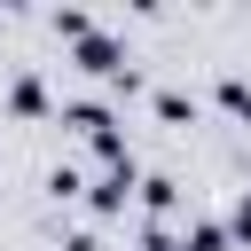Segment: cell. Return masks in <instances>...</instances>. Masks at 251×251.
Listing matches in <instances>:
<instances>
[{
	"mask_svg": "<svg viewBox=\"0 0 251 251\" xmlns=\"http://www.w3.org/2000/svg\"><path fill=\"white\" fill-rule=\"evenodd\" d=\"M133 196H141V165H118V173H102V180L86 188V204H94L102 220H118V212H126Z\"/></svg>",
	"mask_w": 251,
	"mask_h": 251,
	"instance_id": "6da1fadb",
	"label": "cell"
},
{
	"mask_svg": "<svg viewBox=\"0 0 251 251\" xmlns=\"http://www.w3.org/2000/svg\"><path fill=\"white\" fill-rule=\"evenodd\" d=\"M8 110H16V118H47V86H39V71H16V78H8Z\"/></svg>",
	"mask_w": 251,
	"mask_h": 251,
	"instance_id": "7a4b0ae2",
	"label": "cell"
},
{
	"mask_svg": "<svg viewBox=\"0 0 251 251\" xmlns=\"http://www.w3.org/2000/svg\"><path fill=\"white\" fill-rule=\"evenodd\" d=\"M212 94H220V110H227V118H243V126H251V78H243V71H220V86H212Z\"/></svg>",
	"mask_w": 251,
	"mask_h": 251,
	"instance_id": "3957f363",
	"label": "cell"
},
{
	"mask_svg": "<svg viewBox=\"0 0 251 251\" xmlns=\"http://www.w3.org/2000/svg\"><path fill=\"white\" fill-rule=\"evenodd\" d=\"M180 204V180L173 173H141V212H173Z\"/></svg>",
	"mask_w": 251,
	"mask_h": 251,
	"instance_id": "277c9868",
	"label": "cell"
},
{
	"mask_svg": "<svg viewBox=\"0 0 251 251\" xmlns=\"http://www.w3.org/2000/svg\"><path fill=\"white\" fill-rule=\"evenodd\" d=\"M157 118H165V126H188V118H196V94H180V86H157Z\"/></svg>",
	"mask_w": 251,
	"mask_h": 251,
	"instance_id": "5b68a950",
	"label": "cell"
},
{
	"mask_svg": "<svg viewBox=\"0 0 251 251\" xmlns=\"http://www.w3.org/2000/svg\"><path fill=\"white\" fill-rule=\"evenodd\" d=\"M180 251H227V227H220V220H188Z\"/></svg>",
	"mask_w": 251,
	"mask_h": 251,
	"instance_id": "8992f818",
	"label": "cell"
},
{
	"mask_svg": "<svg viewBox=\"0 0 251 251\" xmlns=\"http://www.w3.org/2000/svg\"><path fill=\"white\" fill-rule=\"evenodd\" d=\"M78 188H86V180H78V165H47V196H63V204H71Z\"/></svg>",
	"mask_w": 251,
	"mask_h": 251,
	"instance_id": "52a82bcc",
	"label": "cell"
},
{
	"mask_svg": "<svg viewBox=\"0 0 251 251\" xmlns=\"http://www.w3.org/2000/svg\"><path fill=\"white\" fill-rule=\"evenodd\" d=\"M227 220H235V235H243V243H251V188H243V196H235V212H227Z\"/></svg>",
	"mask_w": 251,
	"mask_h": 251,
	"instance_id": "ba28073f",
	"label": "cell"
}]
</instances>
